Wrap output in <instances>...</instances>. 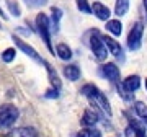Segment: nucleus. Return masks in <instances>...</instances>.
I'll use <instances>...</instances> for the list:
<instances>
[{
    "label": "nucleus",
    "instance_id": "aec40b11",
    "mask_svg": "<svg viewBox=\"0 0 147 137\" xmlns=\"http://www.w3.org/2000/svg\"><path fill=\"white\" fill-rule=\"evenodd\" d=\"M134 111H136L137 116L142 118L144 122L147 124V105H146V103H142V101H136V103H134Z\"/></svg>",
    "mask_w": 147,
    "mask_h": 137
},
{
    "label": "nucleus",
    "instance_id": "4468645a",
    "mask_svg": "<svg viewBox=\"0 0 147 137\" xmlns=\"http://www.w3.org/2000/svg\"><path fill=\"white\" fill-rule=\"evenodd\" d=\"M42 65H46V68H47V77H49V82H51V87L53 88H56V90H61V79H59V75L56 74V70H54L49 64L46 62V60H42Z\"/></svg>",
    "mask_w": 147,
    "mask_h": 137
},
{
    "label": "nucleus",
    "instance_id": "9b49d317",
    "mask_svg": "<svg viewBox=\"0 0 147 137\" xmlns=\"http://www.w3.org/2000/svg\"><path fill=\"white\" fill-rule=\"evenodd\" d=\"M100 121V114H98V111L95 109V108H87L84 113V116H82V124L87 127H95Z\"/></svg>",
    "mask_w": 147,
    "mask_h": 137
},
{
    "label": "nucleus",
    "instance_id": "39448f33",
    "mask_svg": "<svg viewBox=\"0 0 147 137\" xmlns=\"http://www.w3.org/2000/svg\"><path fill=\"white\" fill-rule=\"evenodd\" d=\"M88 44H90V49H92L95 59H96L98 62H105L106 57H108V49H106V46H105V42H103V39H101V36L96 31L90 36Z\"/></svg>",
    "mask_w": 147,
    "mask_h": 137
},
{
    "label": "nucleus",
    "instance_id": "f8f14e48",
    "mask_svg": "<svg viewBox=\"0 0 147 137\" xmlns=\"http://www.w3.org/2000/svg\"><path fill=\"white\" fill-rule=\"evenodd\" d=\"M106 31L110 33L111 36H121V33H123V23L121 20H106Z\"/></svg>",
    "mask_w": 147,
    "mask_h": 137
},
{
    "label": "nucleus",
    "instance_id": "6ab92c4d",
    "mask_svg": "<svg viewBox=\"0 0 147 137\" xmlns=\"http://www.w3.org/2000/svg\"><path fill=\"white\" fill-rule=\"evenodd\" d=\"M13 137H39L34 127H18L13 131Z\"/></svg>",
    "mask_w": 147,
    "mask_h": 137
},
{
    "label": "nucleus",
    "instance_id": "cd10ccee",
    "mask_svg": "<svg viewBox=\"0 0 147 137\" xmlns=\"http://www.w3.org/2000/svg\"><path fill=\"white\" fill-rule=\"evenodd\" d=\"M0 16H2L3 20H8V16H7V13L3 11V8H2V7H0Z\"/></svg>",
    "mask_w": 147,
    "mask_h": 137
},
{
    "label": "nucleus",
    "instance_id": "b1692460",
    "mask_svg": "<svg viewBox=\"0 0 147 137\" xmlns=\"http://www.w3.org/2000/svg\"><path fill=\"white\" fill-rule=\"evenodd\" d=\"M23 2H25L30 8H41V7L46 5L49 0H23Z\"/></svg>",
    "mask_w": 147,
    "mask_h": 137
},
{
    "label": "nucleus",
    "instance_id": "f3484780",
    "mask_svg": "<svg viewBox=\"0 0 147 137\" xmlns=\"http://www.w3.org/2000/svg\"><path fill=\"white\" fill-rule=\"evenodd\" d=\"M51 20H49V23L53 25V30L51 31H57L59 30V23H61V18H62V10L61 8H57V7H53L51 8Z\"/></svg>",
    "mask_w": 147,
    "mask_h": 137
},
{
    "label": "nucleus",
    "instance_id": "0eeeda50",
    "mask_svg": "<svg viewBox=\"0 0 147 137\" xmlns=\"http://www.w3.org/2000/svg\"><path fill=\"white\" fill-rule=\"evenodd\" d=\"M101 39H103V42H105L106 49H108V52L111 54V56H115L118 60H121V62H124V59H126V56H124V51H123V48H121V44L118 41H116L115 38L108 36V34H105V36H101Z\"/></svg>",
    "mask_w": 147,
    "mask_h": 137
},
{
    "label": "nucleus",
    "instance_id": "f03ea898",
    "mask_svg": "<svg viewBox=\"0 0 147 137\" xmlns=\"http://www.w3.org/2000/svg\"><path fill=\"white\" fill-rule=\"evenodd\" d=\"M20 116V111L18 108L13 105H2L0 106V136L2 134H7L10 131L13 124L16 122Z\"/></svg>",
    "mask_w": 147,
    "mask_h": 137
},
{
    "label": "nucleus",
    "instance_id": "1a4fd4ad",
    "mask_svg": "<svg viewBox=\"0 0 147 137\" xmlns=\"http://www.w3.org/2000/svg\"><path fill=\"white\" fill-rule=\"evenodd\" d=\"M139 87H141V77L139 75H129L123 80L119 88H123V91H126V93H134L136 90H139Z\"/></svg>",
    "mask_w": 147,
    "mask_h": 137
},
{
    "label": "nucleus",
    "instance_id": "bb28decb",
    "mask_svg": "<svg viewBox=\"0 0 147 137\" xmlns=\"http://www.w3.org/2000/svg\"><path fill=\"white\" fill-rule=\"evenodd\" d=\"M90 137H101V132L98 129H93V127H90Z\"/></svg>",
    "mask_w": 147,
    "mask_h": 137
},
{
    "label": "nucleus",
    "instance_id": "dca6fc26",
    "mask_svg": "<svg viewBox=\"0 0 147 137\" xmlns=\"http://www.w3.org/2000/svg\"><path fill=\"white\" fill-rule=\"evenodd\" d=\"M64 77L65 79H69L70 82H77V80L80 79V68L77 67V65H65L64 67Z\"/></svg>",
    "mask_w": 147,
    "mask_h": 137
},
{
    "label": "nucleus",
    "instance_id": "6e6552de",
    "mask_svg": "<svg viewBox=\"0 0 147 137\" xmlns=\"http://www.w3.org/2000/svg\"><path fill=\"white\" fill-rule=\"evenodd\" d=\"M100 75L111 82H119V68L113 62H106L100 67Z\"/></svg>",
    "mask_w": 147,
    "mask_h": 137
},
{
    "label": "nucleus",
    "instance_id": "9d476101",
    "mask_svg": "<svg viewBox=\"0 0 147 137\" xmlns=\"http://www.w3.org/2000/svg\"><path fill=\"white\" fill-rule=\"evenodd\" d=\"M90 7H92V13H93L98 20H101V21L110 20L111 10L105 5V3H101V2H93V5H90Z\"/></svg>",
    "mask_w": 147,
    "mask_h": 137
},
{
    "label": "nucleus",
    "instance_id": "5701e85b",
    "mask_svg": "<svg viewBox=\"0 0 147 137\" xmlns=\"http://www.w3.org/2000/svg\"><path fill=\"white\" fill-rule=\"evenodd\" d=\"M75 3H77V8H79V11H82V13H92V7H90L88 0H75Z\"/></svg>",
    "mask_w": 147,
    "mask_h": 137
},
{
    "label": "nucleus",
    "instance_id": "ddd939ff",
    "mask_svg": "<svg viewBox=\"0 0 147 137\" xmlns=\"http://www.w3.org/2000/svg\"><path fill=\"white\" fill-rule=\"evenodd\" d=\"M124 136L126 137H146V132L137 122H134L131 119V124L124 129Z\"/></svg>",
    "mask_w": 147,
    "mask_h": 137
},
{
    "label": "nucleus",
    "instance_id": "393cba45",
    "mask_svg": "<svg viewBox=\"0 0 147 137\" xmlns=\"http://www.w3.org/2000/svg\"><path fill=\"white\" fill-rule=\"evenodd\" d=\"M46 98H59V90L49 88V90L46 91Z\"/></svg>",
    "mask_w": 147,
    "mask_h": 137
},
{
    "label": "nucleus",
    "instance_id": "412c9836",
    "mask_svg": "<svg viewBox=\"0 0 147 137\" xmlns=\"http://www.w3.org/2000/svg\"><path fill=\"white\" fill-rule=\"evenodd\" d=\"M15 57H16V51H15V48H7L3 52H2V60L5 64H10V62H13L15 60Z\"/></svg>",
    "mask_w": 147,
    "mask_h": 137
},
{
    "label": "nucleus",
    "instance_id": "423d86ee",
    "mask_svg": "<svg viewBox=\"0 0 147 137\" xmlns=\"http://www.w3.org/2000/svg\"><path fill=\"white\" fill-rule=\"evenodd\" d=\"M11 39H13V42H15V46H16L18 49H20L21 52H25V54L28 56V57H31L33 60H34V62L42 64V60H44V59H41V56L38 54V51H36L34 48H33V46H30L28 42H25L23 39H21V38H18V36H16V34H13V36H11Z\"/></svg>",
    "mask_w": 147,
    "mask_h": 137
},
{
    "label": "nucleus",
    "instance_id": "a211bd4d",
    "mask_svg": "<svg viewBox=\"0 0 147 137\" xmlns=\"http://www.w3.org/2000/svg\"><path fill=\"white\" fill-rule=\"evenodd\" d=\"M129 2L131 0H116L115 3V15L116 16H124L129 11Z\"/></svg>",
    "mask_w": 147,
    "mask_h": 137
},
{
    "label": "nucleus",
    "instance_id": "4be33fe9",
    "mask_svg": "<svg viewBox=\"0 0 147 137\" xmlns=\"http://www.w3.org/2000/svg\"><path fill=\"white\" fill-rule=\"evenodd\" d=\"M7 7H8V11L11 13V16H16V18L21 16V8L15 0H7Z\"/></svg>",
    "mask_w": 147,
    "mask_h": 137
},
{
    "label": "nucleus",
    "instance_id": "20e7f679",
    "mask_svg": "<svg viewBox=\"0 0 147 137\" xmlns=\"http://www.w3.org/2000/svg\"><path fill=\"white\" fill-rule=\"evenodd\" d=\"M142 36H144V23L136 21L132 25L129 34H127V49L129 51H139L142 46Z\"/></svg>",
    "mask_w": 147,
    "mask_h": 137
},
{
    "label": "nucleus",
    "instance_id": "c85d7f7f",
    "mask_svg": "<svg viewBox=\"0 0 147 137\" xmlns=\"http://www.w3.org/2000/svg\"><path fill=\"white\" fill-rule=\"evenodd\" d=\"M146 88H147V80H146Z\"/></svg>",
    "mask_w": 147,
    "mask_h": 137
},
{
    "label": "nucleus",
    "instance_id": "7ed1b4c3",
    "mask_svg": "<svg viewBox=\"0 0 147 137\" xmlns=\"http://www.w3.org/2000/svg\"><path fill=\"white\" fill-rule=\"evenodd\" d=\"M36 30L39 33L41 39L44 41L46 48L49 49V52L54 54V48L51 44V23H49V16L44 13H38L36 15Z\"/></svg>",
    "mask_w": 147,
    "mask_h": 137
},
{
    "label": "nucleus",
    "instance_id": "f257e3e1",
    "mask_svg": "<svg viewBox=\"0 0 147 137\" xmlns=\"http://www.w3.org/2000/svg\"><path fill=\"white\" fill-rule=\"evenodd\" d=\"M80 93L84 96H87L92 103H95V106H98L103 113H105L108 118H111V106H110V101H108V98H106V95L101 91L98 87H95V85L92 83H87L82 87V90H80Z\"/></svg>",
    "mask_w": 147,
    "mask_h": 137
},
{
    "label": "nucleus",
    "instance_id": "a878e982",
    "mask_svg": "<svg viewBox=\"0 0 147 137\" xmlns=\"http://www.w3.org/2000/svg\"><path fill=\"white\" fill-rule=\"evenodd\" d=\"M75 137H90V129H82V131H79Z\"/></svg>",
    "mask_w": 147,
    "mask_h": 137
},
{
    "label": "nucleus",
    "instance_id": "2eb2a0df",
    "mask_svg": "<svg viewBox=\"0 0 147 137\" xmlns=\"http://www.w3.org/2000/svg\"><path fill=\"white\" fill-rule=\"evenodd\" d=\"M54 54H57L62 60H70L72 59V49L69 48L67 44H64V42H59L57 46H56Z\"/></svg>",
    "mask_w": 147,
    "mask_h": 137
}]
</instances>
